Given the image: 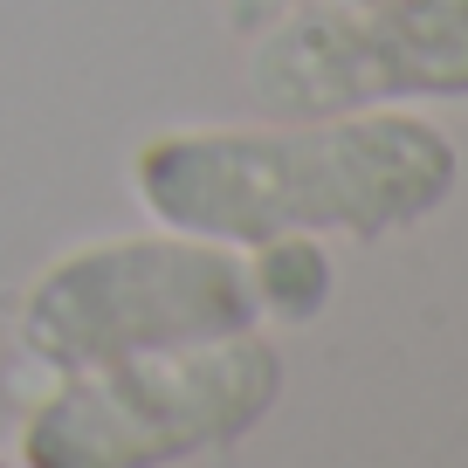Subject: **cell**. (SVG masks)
Listing matches in <instances>:
<instances>
[{
  "label": "cell",
  "instance_id": "5b68a950",
  "mask_svg": "<svg viewBox=\"0 0 468 468\" xmlns=\"http://www.w3.org/2000/svg\"><path fill=\"white\" fill-rule=\"evenodd\" d=\"M255 296H262V317L282 310V317H317L324 290H331V262L310 249V234H290V241H262L255 249Z\"/></svg>",
  "mask_w": 468,
  "mask_h": 468
},
{
  "label": "cell",
  "instance_id": "6da1fadb",
  "mask_svg": "<svg viewBox=\"0 0 468 468\" xmlns=\"http://www.w3.org/2000/svg\"><path fill=\"white\" fill-rule=\"evenodd\" d=\"M454 145L407 111L296 117L290 132H159L132 152V193L159 228L262 249L290 234L379 241L454 193Z\"/></svg>",
  "mask_w": 468,
  "mask_h": 468
},
{
  "label": "cell",
  "instance_id": "7a4b0ae2",
  "mask_svg": "<svg viewBox=\"0 0 468 468\" xmlns=\"http://www.w3.org/2000/svg\"><path fill=\"white\" fill-rule=\"evenodd\" d=\"M255 324H262V296L249 255L173 228L152 241H90L56 255L15 310L21 351L56 379L124 366L145 351L214 345Z\"/></svg>",
  "mask_w": 468,
  "mask_h": 468
},
{
  "label": "cell",
  "instance_id": "277c9868",
  "mask_svg": "<svg viewBox=\"0 0 468 468\" xmlns=\"http://www.w3.org/2000/svg\"><path fill=\"white\" fill-rule=\"evenodd\" d=\"M249 90L276 117L468 97V0H310L255 42Z\"/></svg>",
  "mask_w": 468,
  "mask_h": 468
},
{
  "label": "cell",
  "instance_id": "3957f363",
  "mask_svg": "<svg viewBox=\"0 0 468 468\" xmlns=\"http://www.w3.org/2000/svg\"><path fill=\"white\" fill-rule=\"evenodd\" d=\"M282 358L269 337L234 331L214 345L145 351L124 366L62 372L21 420V468H173L207 448H234L269 420Z\"/></svg>",
  "mask_w": 468,
  "mask_h": 468
},
{
  "label": "cell",
  "instance_id": "8992f818",
  "mask_svg": "<svg viewBox=\"0 0 468 468\" xmlns=\"http://www.w3.org/2000/svg\"><path fill=\"white\" fill-rule=\"evenodd\" d=\"M0 468H21V462H7V454H0Z\"/></svg>",
  "mask_w": 468,
  "mask_h": 468
}]
</instances>
